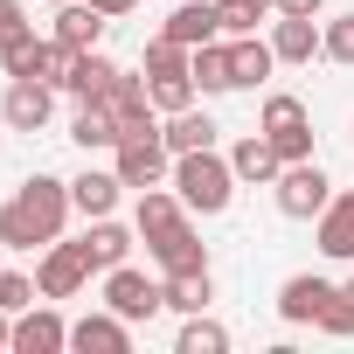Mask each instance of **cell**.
<instances>
[{"instance_id":"cell-1","label":"cell","mask_w":354,"mask_h":354,"mask_svg":"<svg viewBox=\"0 0 354 354\" xmlns=\"http://www.w3.org/2000/svg\"><path fill=\"white\" fill-rule=\"evenodd\" d=\"M70 181H56V174H28V181L0 202V243L8 250H49L70 223Z\"/></svg>"},{"instance_id":"cell-2","label":"cell","mask_w":354,"mask_h":354,"mask_svg":"<svg viewBox=\"0 0 354 354\" xmlns=\"http://www.w3.org/2000/svg\"><path fill=\"white\" fill-rule=\"evenodd\" d=\"M174 195L188 202V216H223L230 195H236V167H230L216 146L181 153V160H174Z\"/></svg>"},{"instance_id":"cell-3","label":"cell","mask_w":354,"mask_h":354,"mask_svg":"<svg viewBox=\"0 0 354 354\" xmlns=\"http://www.w3.org/2000/svg\"><path fill=\"white\" fill-rule=\"evenodd\" d=\"M271 188H278V216L292 223H319V209L333 202V181L319 174V160H285Z\"/></svg>"},{"instance_id":"cell-4","label":"cell","mask_w":354,"mask_h":354,"mask_svg":"<svg viewBox=\"0 0 354 354\" xmlns=\"http://www.w3.org/2000/svg\"><path fill=\"white\" fill-rule=\"evenodd\" d=\"M257 132L278 146V160H313V118L292 91H271L264 111H257Z\"/></svg>"},{"instance_id":"cell-5","label":"cell","mask_w":354,"mask_h":354,"mask_svg":"<svg viewBox=\"0 0 354 354\" xmlns=\"http://www.w3.org/2000/svg\"><path fill=\"white\" fill-rule=\"evenodd\" d=\"M104 306L118 319H153L167 306V285L146 278V271H132V264H118V271H104Z\"/></svg>"},{"instance_id":"cell-6","label":"cell","mask_w":354,"mask_h":354,"mask_svg":"<svg viewBox=\"0 0 354 354\" xmlns=\"http://www.w3.org/2000/svg\"><path fill=\"white\" fill-rule=\"evenodd\" d=\"M35 285H42V299H77L84 285H91V257H84V243H49L42 250V264H35Z\"/></svg>"},{"instance_id":"cell-7","label":"cell","mask_w":354,"mask_h":354,"mask_svg":"<svg viewBox=\"0 0 354 354\" xmlns=\"http://www.w3.org/2000/svg\"><path fill=\"white\" fill-rule=\"evenodd\" d=\"M111 153H118V181H125V188H160L167 174H174V153H167L160 132H146V139H118Z\"/></svg>"},{"instance_id":"cell-8","label":"cell","mask_w":354,"mask_h":354,"mask_svg":"<svg viewBox=\"0 0 354 354\" xmlns=\"http://www.w3.org/2000/svg\"><path fill=\"white\" fill-rule=\"evenodd\" d=\"M132 230L146 236V250H153V243H167V236H181V230H188V202H181V195H167V188H139Z\"/></svg>"},{"instance_id":"cell-9","label":"cell","mask_w":354,"mask_h":354,"mask_svg":"<svg viewBox=\"0 0 354 354\" xmlns=\"http://www.w3.org/2000/svg\"><path fill=\"white\" fill-rule=\"evenodd\" d=\"M326 299H333V285H326L319 271H299V278L278 285V319H285V326H319Z\"/></svg>"},{"instance_id":"cell-10","label":"cell","mask_w":354,"mask_h":354,"mask_svg":"<svg viewBox=\"0 0 354 354\" xmlns=\"http://www.w3.org/2000/svg\"><path fill=\"white\" fill-rule=\"evenodd\" d=\"M0 111H8V125H15V132H42V125H49V111H56V84H42V77H15V84H8V104H0Z\"/></svg>"},{"instance_id":"cell-11","label":"cell","mask_w":354,"mask_h":354,"mask_svg":"<svg viewBox=\"0 0 354 354\" xmlns=\"http://www.w3.org/2000/svg\"><path fill=\"white\" fill-rule=\"evenodd\" d=\"M56 347H70V319H63L56 306L15 313V354H56Z\"/></svg>"},{"instance_id":"cell-12","label":"cell","mask_w":354,"mask_h":354,"mask_svg":"<svg viewBox=\"0 0 354 354\" xmlns=\"http://www.w3.org/2000/svg\"><path fill=\"white\" fill-rule=\"evenodd\" d=\"M70 347H77V354H125V347H132V319H118L111 306H104V313H84V319L70 326Z\"/></svg>"},{"instance_id":"cell-13","label":"cell","mask_w":354,"mask_h":354,"mask_svg":"<svg viewBox=\"0 0 354 354\" xmlns=\"http://www.w3.org/2000/svg\"><path fill=\"white\" fill-rule=\"evenodd\" d=\"M132 236H139V230H118L111 216H91V230H84L77 243H84V257H91V271L104 278V271H118V264L132 257Z\"/></svg>"},{"instance_id":"cell-14","label":"cell","mask_w":354,"mask_h":354,"mask_svg":"<svg viewBox=\"0 0 354 354\" xmlns=\"http://www.w3.org/2000/svg\"><path fill=\"white\" fill-rule=\"evenodd\" d=\"M271 49H278V63H313V56H326V28L306 21V15H278Z\"/></svg>"},{"instance_id":"cell-15","label":"cell","mask_w":354,"mask_h":354,"mask_svg":"<svg viewBox=\"0 0 354 354\" xmlns=\"http://www.w3.org/2000/svg\"><path fill=\"white\" fill-rule=\"evenodd\" d=\"M160 35H174L181 49H202V42H216L223 35V15H216V0H181V8L167 15V28Z\"/></svg>"},{"instance_id":"cell-16","label":"cell","mask_w":354,"mask_h":354,"mask_svg":"<svg viewBox=\"0 0 354 354\" xmlns=\"http://www.w3.org/2000/svg\"><path fill=\"white\" fill-rule=\"evenodd\" d=\"M319 257H333V264L354 257V188L319 209Z\"/></svg>"},{"instance_id":"cell-17","label":"cell","mask_w":354,"mask_h":354,"mask_svg":"<svg viewBox=\"0 0 354 354\" xmlns=\"http://www.w3.org/2000/svg\"><path fill=\"white\" fill-rule=\"evenodd\" d=\"M56 42L77 49V56L97 49V42H104V15L91 8V0H63V8H56Z\"/></svg>"},{"instance_id":"cell-18","label":"cell","mask_w":354,"mask_h":354,"mask_svg":"<svg viewBox=\"0 0 354 354\" xmlns=\"http://www.w3.org/2000/svg\"><path fill=\"white\" fill-rule=\"evenodd\" d=\"M271 70H278V49H271V42H257V35H230V77H236V91H257Z\"/></svg>"},{"instance_id":"cell-19","label":"cell","mask_w":354,"mask_h":354,"mask_svg":"<svg viewBox=\"0 0 354 354\" xmlns=\"http://www.w3.org/2000/svg\"><path fill=\"white\" fill-rule=\"evenodd\" d=\"M216 132H223V125H216L209 111H195V104H188V111H174V118L160 125V139H167V153H174V160H181V153H202V146H216Z\"/></svg>"},{"instance_id":"cell-20","label":"cell","mask_w":354,"mask_h":354,"mask_svg":"<svg viewBox=\"0 0 354 354\" xmlns=\"http://www.w3.org/2000/svg\"><path fill=\"white\" fill-rule=\"evenodd\" d=\"M70 139L91 153V146H118V111L104 104V97H84L77 104V118H70Z\"/></svg>"},{"instance_id":"cell-21","label":"cell","mask_w":354,"mask_h":354,"mask_svg":"<svg viewBox=\"0 0 354 354\" xmlns=\"http://www.w3.org/2000/svg\"><path fill=\"white\" fill-rule=\"evenodd\" d=\"M118 188H125L118 167H111V174L91 167V174H77V181H70V202H77V216H111V209H118Z\"/></svg>"},{"instance_id":"cell-22","label":"cell","mask_w":354,"mask_h":354,"mask_svg":"<svg viewBox=\"0 0 354 354\" xmlns=\"http://www.w3.org/2000/svg\"><path fill=\"white\" fill-rule=\"evenodd\" d=\"M111 77H118V63H111V56H97V49H84V56L70 63L63 91H70V97L84 104V97H104V91H111Z\"/></svg>"},{"instance_id":"cell-23","label":"cell","mask_w":354,"mask_h":354,"mask_svg":"<svg viewBox=\"0 0 354 354\" xmlns=\"http://www.w3.org/2000/svg\"><path fill=\"white\" fill-rule=\"evenodd\" d=\"M230 167H236V181H278V146L264 139V132H250V139H236V153H230Z\"/></svg>"},{"instance_id":"cell-24","label":"cell","mask_w":354,"mask_h":354,"mask_svg":"<svg viewBox=\"0 0 354 354\" xmlns=\"http://www.w3.org/2000/svg\"><path fill=\"white\" fill-rule=\"evenodd\" d=\"M188 70H195V91H236V77H230V42H202V49H188Z\"/></svg>"},{"instance_id":"cell-25","label":"cell","mask_w":354,"mask_h":354,"mask_svg":"<svg viewBox=\"0 0 354 354\" xmlns=\"http://www.w3.org/2000/svg\"><path fill=\"white\" fill-rule=\"evenodd\" d=\"M167 285V313H209V299H216V278L209 271H181V278H160Z\"/></svg>"},{"instance_id":"cell-26","label":"cell","mask_w":354,"mask_h":354,"mask_svg":"<svg viewBox=\"0 0 354 354\" xmlns=\"http://www.w3.org/2000/svg\"><path fill=\"white\" fill-rule=\"evenodd\" d=\"M153 257H160V271H167V278H181V271H209V250L195 243V230L167 236V243H153Z\"/></svg>"},{"instance_id":"cell-27","label":"cell","mask_w":354,"mask_h":354,"mask_svg":"<svg viewBox=\"0 0 354 354\" xmlns=\"http://www.w3.org/2000/svg\"><path fill=\"white\" fill-rule=\"evenodd\" d=\"M146 97H153V111L174 118V111H188V104H195V77H188V70H174V77H146Z\"/></svg>"},{"instance_id":"cell-28","label":"cell","mask_w":354,"mask_h":354,"mask_svg":"<svg viewBox=\"0 0 354 354\" xmlns=\"http://www.w3.org/2000/svg\"><path fill=\"white\" fill-rule=\"evenodd\" d=\"M230 347V333L209 319V313H188V326H181V354H223Z\"/></svg>"},{"instance_id":"cell-29","label":"cell","mask_w":354,"mask_h":354,"mask_svg":"<svg viewBox=\"0 0 354 354\" xmlns=\"http://www.w3.org/2000/svg\"><path fill=\"white\" fill-rule=\"evenodd\" d=\"M319 333H333V340H347V333H354V278H347V285H333V299H326V313H319Z\"/></svg>"},{"instance_id":"cell-30","label":"cell","mask_w":354,"mask_h":354,"mask_svg":"<svg viewBox=\"0 0 354 354\" xmlns=\"http://www.w3.org/2000/svg\"><path fill=\"white\" fill-rule=\"evenodd\" d=\"M174 70H188V49L174 42V35H153L146 42V77H174ZM195 77V70H188Z\"/></svg>"},{"instance_id":"cell-31","label":"cell","mask_w":354,"mask_h":354,"mask_svg":"<svg viewBox=\"0 0 354 354\" xmlns=\"http://www.w3.org/2000/svg\"><path fill=\"white\" fill-rule=\"evenodd\" d=\"M216 15H223V35H257V21H264L257 0H216Z\"/></svg>"},{"instance_id":"cell-32","label":"cell","mask_w":354,"mask_h":354,"mask_svg":"<svg viewBox=\"0 0 354 354\" xmlns=\"http://www.w3.org/2000/svg\"><path fill=\"white\" fill-rule=\"evenodd\" d=\"M42 299V285L35 278H21V271H0V306H8V313H28Z\"/></svg>"},{"instance_id":"cell-33","label":"cell","mask_w":354,"mask_h":354,"mask_svg":"<svg viewBox=\"0 0 354 354\" xmlns=\"http://www.w3.org/2000/svg\"><path fill=\"white\" fill-rule=\"evenodd\" d=\"M326 56H333V63H354V15L326 21Z\"/></svg>"},{"instance_id":"cell-34","label":"cell","mask_w":354,"mask_h":354,"mask_svg":"<svg viewBox=\"0 0 354 354\" xmlns=\"http://www.w3.org/2000/svg\"><path fill=\"white\" fill-rule=\"evenodd\" d=\"M15 35H28V8L21 0H0V49H8Z\"/></svg>"},{"instance_id":"cell-35","label":"cell","mask_w":354,"mask_h":354,"mask_svg":"<svg viewBox=\"0 0 354 354\" xmlns=\"http://www.w3.org/2000/svg\"><path fill=\"white\" fill-rule=\"evenodd\" d=\"M91 8H97V15H104V21H125V15H132V8H139V0H91Z\"/></svg>"},{"instance_id":"cell-36","label":"cell","mask_w":354,"mask_h":354,"mask_svg":"<svg viewBox=\"0 0 354 354\" xmlns=\"http://www.w3.org/2000/svg\"><path fill=\"white\" fill-rule=\"evenodd\" d=\"M319 8H326V0H278V15H306V21H313Z\"/></svg>"},{"instance_id":"cell-37","label":"cell","mask_w":354,"mask_h":354,"mask_svg":"<svg viewBox=\"0 0 354 354\" xmlns=\"http://www.w3.org/2000/svg\"><path fill=\"white\" fill-rule=\"evenodd\" d=\"M0 347H15V313L0 306Z\"/></svg>"},{"instance_id":"cell-38","label":"cell","mask_w":354,"mask_h":354,"mask_svg":"<svg viewBox=\"0 0 354 354\" xmlns=\"http://www.w3.org/2000/svg\"><path fill=\"white\" fill-rule=\"evenodd\" d=\"M257 8H278V0H257Z\"/></svg>"},{"instance_id":"cell-39","label":"cell","mask_w":354,"mask_h":354,"mask_svg":"<svg viewBox=\"0 0 354 354\" xmlns=\"http://www.w3.org/2000/svg\"><path fill=\"white\" fill-rule=\"evenodd\" d=\"M49 8H63V0H49Z\"/></svg>"},{"instance_id":"cell-40","label":"cell","mask_w":354,"mask_h":354,"mask_svg":"<svg viewBox=\"0 0 354 354\" xmlns=\"http://www.w3.org/2000/svg\"><path fill=\"white\" fill-rule=\"evenodd\" d=\"M0 250H8V243H0Z\"/></svg>"}]
</instances>
